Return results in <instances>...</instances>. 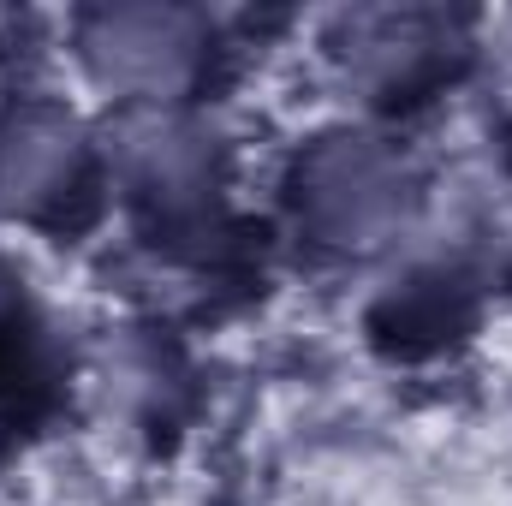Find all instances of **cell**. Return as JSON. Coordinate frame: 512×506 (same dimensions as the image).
I'll use <instances>...</instances> for the list:
<instances>
[{
  "label": "cell",
  "mask_w": 512,
  "mask_h": 506,
  "mask_svg": "<svg viewBox=\"0 0 512 506\" xmlns=\"http://www.w3.org/2000/svg\"><path fill=\"white\" fill-rule=\"evenodd\" d=\"M304 209L340 245L376 239L399 215V161L382 155L370 137H340V143L316 149L310 173H304Z\"/></svg>",
  "instance_id": "6da1fadb"
},
{
  "label": "cell",
  "mask_w": 512,
  "mask_h": 506,
  "mask_svg": "<svg viewBox=\"0 0 512 506\" xmlns=\"http://www.w3.org/2000/svg\"><path fill=\"white\" fill-rule=\"evenodd\" d=\"M197 54V24L185 12H108L90 30V60L108 84L126 90H167L185 78Z\"/></svg>",
  "instance_id": "7a4b0ae2"
},
{
  "label": "cell",
  "mask_w": 512,
  "mask_h": 506,
  "mask_svg": "<svg viewBox=\"0 0 512 506\" xmlns=\"http://www.w3.org/2000/svg\"><path fill=\"white\" fill-rule=\"evenodd\" d=\"M78 137L54 114H24L0 131V209L36 215L42 203H54L60 191L78 185Z\"/></svg>",
  "instance_id": "3957f363"
}]
</instances>
